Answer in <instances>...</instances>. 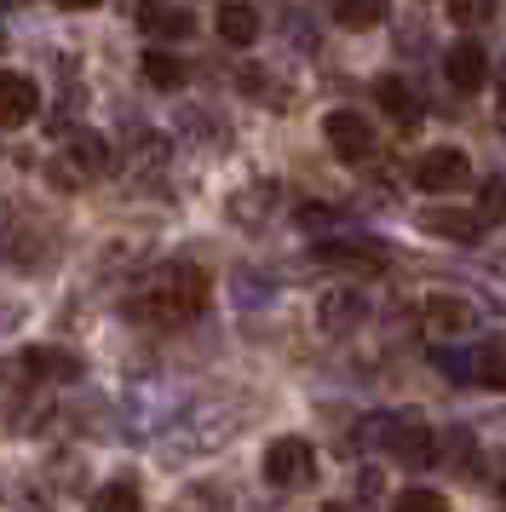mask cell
<instances>
[{"mask_svg":"<svg viewBox=\"0 0 506 512\" xmlns=\"http://www.w3.org/2000/svg\"><path fill=\"white\" fill-rule=\"evenodd\" d=\"M449 18H455V24H489V18H495V6H483V0H455V6H449Z\"/></svg>","mask_w":506,"mask_h":512,"instance_id":"obj_23","label":"cell"},{"mask_svg":"<svg viewBox=\"0 0 506 512\" xmlns=\"http://www.w3.org/2000/svg\"><path fill=\"white\" fill-rule=\"evenodd\" d=\"M259 472H265V484H305L311 478V443L305 438H276L271 449H265V461H259Z\"/></svg>","mask_w":506,"mask_h":512,"instance_id":"obj_5","label":"cell"},{"mask_svg":"<svg viewBox=\"0 0 506 512\" xmlns=\"http://www.w3.org/2000/svg\"><path fill=\"white\" fill-rule=\"evenodd\" d=\"M501 213H506V185L501 179H489L483 196H478V219H501Z\"/></svg>","mask_w":506,"mask_h":512,"instance_id":"obj_24","label":"cell"},{"mask_svg":"<svg viewBox=\"0 0 506 512\" xmlns=\"http://www.w3.org/2000/svg\"><path fill=\"white\" fill-rule=\"evenodd\" d=\"M386 18V6H334V24L340 29H374Z\"/></svg>","mask_w":506,"mask_h":512,"instance_id":"obj_22","label":"cell"},{"mask_svg":"<svg viewBox=\"0 0 506 512\" xmlns=\"http://www.w3.org/2000/svg\"><path fill=\"white\" fill-rule=\"evenodd\" d=\"M138 24L150 41H184L196 29V12L190 6H138Z\"/></svg>","mask_w":506,"mask_h":512,"instance_id":"obj_12","label":"cell"},{"mask_svg":"<svg viewBox=\"0 0 506 512\" xmlns=\"http://www.w3.org/2000/svg\"><path fill=\"white\" fill-rule=\"evenodd\" d=\"M363 432L380 438L391 455H403L409 466H432L437 461V438L420 426V420H374V426H363Z\"/></svg>","mask_w":506,"mask_h":512,"instance_id":"obj_2","label":"cell"},{"mask_svg":"<svg viewBox=\"0 0 506 512\" xmlns=\"http://www.w3.org/2000/svg\"><path fill=\"white\" fill-rule=\"evenodd\" d=\"M271 208H276V185L271 179H259V185H248V190L230 196V219H236V225H259Z\"/></svg>","mask_w":506,"mask_h":512,"instance_id":"obj_17","label":"cell"},{"mask_svg":"<svg viewBox=\"0 0 506 512\" xmlns=\"http://www.w3.org/2000/svg\"><path fill=\"white\" fill-rule=\"evenodd\" d=\"M69 167H75L81 179H104V173L115 167L110 139H104V133H92V127H81V133L69 139Z\"/></svg>","mask_w":506,"mask_h":512,"instance_id":"obj_10","label":"cell"},{"mask_svg":"<svg viewBox=\"0 0 506 512\" xmlns=\"http://www.w3.org/2000/svg\"><path fill=\"white\" fill-rule=\"evenodd\" d=\"M391 512H449V501L432 495V489H403V495L391 501Z\"/></svg>","mask_w":506,"mask_h":512,"instance_id":"obj_21","label":"cell"},{"mask_svg":"<svg viewBox=\"0 0 506 512\" xmlns=\"http://www.w3.org/2000/svg\"><path fill=\"white\" fill-rule=\"evenodd\" d=\"M322 219H334V208H322V202H305L299 208V225H322Z\"/></svg>","mask_w":506,"mask_h":512,"instance_id":"obj_25","label":"cell"},{"mask_svg":"<svg viewBox=\"0 0 506 512\" xmlns=\"http://www.w3.org/2000/svg\"><path fill=\"white\" fill-rule=\"evenodd\" d=\"M426 328H432L437 340H460V334L478 328V305L460 300V294H432L426 300Z\"/></svg>","mask_w":506,"mask_h":512,"instance_id":"obj_7","label":"cell"},{"mask_svg":"<svg viewBox=\"0 0 506 512\" xmlns=\"http://www.w3.org/2000/svg\"><path fill=\"white\" fill-rule=\"evenodd\" d=\"M414 185L443 196V190H466L472 185V162H466V150H449V144H437L426 150L420 162H414Z\"/></svg>","mask_w":506,"mask_h":512,"instance_id":"obj_3","label":"cell"},{"mask_svg":"<svg viewBox=\"0 0 506 512\" xmlns=\"http://www.w3.org/2000/svg\"><path fill=\"white\" fill-rule=\"evenodd\" d=\"M420 225H426L432 236H449V242H478L483 236V219L478 213H466V208H432Z\"/></svg>","mask_w":506,"mask_h":512,"instance_id":"obj_16","label":"cell"},{"mask_svg":"<svg viewBox=\"0 0 506 512\" xmlns=\"http://www.w3.org/2000/svg\"><path fill=\"white\" fill-rule=\"evenodd\" d=\"M0 52H6V29H0Z\"/></svg>","mask_w":506,"mask_h":512,"instance_id":"obj_26","label":"cell"},{"mask_svg":"<svg viewBox=\"0 0 506 512\" xmlns=\"http://www.w3.org/2000/svg\"><path fill=\"white\" fill-rule=\"evenodd\" d=\"M18 374H29V380H81V363H75L69 351L29 346V351L18 357Z\"/></svg>","mask_w":506,"mask_h":512,"instance_id":"obj_13","label":"cell"},{"mask_svg":"<svg viewBox=\"0 0 506 512\" xmlns=\"http://www.w3.org/2000/svg\"><path fill=\"white\" fill-rule=\"evenodd\" d=\"M29 116H35V81L0 75V127H23Z\"/></svg>","mask_w":506,"mask_h":512,"instance_id":"obj_14","label":"cell"},{"mask_svg":"<svg viewBox=\"0 0 506 512\" xmlns=\"http://www.w3.org/2000/svg\"><path fill=\"white\" fill-rule=\"evenodd\" d=\"M213 29H219L225 47H253L259 41V12L253 6H219L213 12Z\"/></svg>","mask_w":506,"mask_h":512,"instance_id":"obj_15","label":"cell"},{"mask_svg":"<svg viewBox=\"0 0 506 512\" xmlns=\"http://www.w3.org/2000/svg\"><path fill=\"white\" fill-rule=\"evenodd\" d=\"M138 70H144V81H150V87H167V93H173V87H184V58H173V52H144V64H138Z\"/></svg>","mask_w":506,"mask_h":512,"instance_id":"obj_19","label":"cell"},{"mask_svg":"<svg viewBox=\"0 0 506 512\" xmlns=\"http://www.w3.org/2000/svg\"><path fill=\"white\" fill-rule=\"evenodd\" d=\"M374 98H380V110H386L397 127H414V121L426 116V104H420V93H414L403 75H380L374 81Z\"/></svg>","mask_w":506,"mask_h":512,"instance_id":"obj_9","label":"cell"},{"mask_svg":"<svg viewBox=\"0 0 506 512\" xmlns=\"http://www.w3.org/2000/svg\"><path fill=\"white\" fill-rule=\"evenodd\" d=\"M317 317H322V328H328V334H351V328H363L368 305H363V294H357V288H334V294H322Z\"/></svg>","mask_w":506,"mask_h":512,"instance_id":"obj_11","label":"cell"},{"mask_svg":"<svg viewBox=\"0 0 506 512\" xmlns=\"http://www.w3.org/2000/svg\"><path fill=\"white\" fill-rule=\"evenodd\" d=\"M322 133H328V150H334L340 162H368V156H374V127H368L357 110H328Z\"/></svg>","mask_w":506,"mask_h":512,"instance_id":"obj_4","label":"cell"},{"mask_svg":"<svg viewBox=\"0 0 506 512\" xmlns=\"http://www.w3.org/2000/svg\"><path fill=\"white\" fill-rule=\"evenodd\" d=\"M317 259L322 265H340V271H357V277H380L391 265V254L380 242H322Z\"/></svg>","mask_w":506,"mask_h":512,"instance_id":"obj_8","label":"cell"},{"mask_svg":"<svg viewBox=\"0 0 506 512\" xmlns=\"http://www.w3.org/2000/svg\"><path fill=\"white\" fill-rule=\"evenodd\" d=\"M443 81L455 93H478L483 81H489V52L478 41H455V47L443 52Z\"/></svg>","mask_w":506,"mask_h":512,"instance_id":"obj_6","label":"cell"},{"mask_svg":"<svg viewBox=\"0 0 506 512\" xmlns=\"http://www.w3.org/2000/svg\"><path fill=\"white\" fill-rule=\"evenodd\" d=\"M87 512H144V495H138L133 478H115V484H104L98 495H92Z\"/></svg>","mask_w":506,"mask_h":512,"instance_id":"obj_18","label":"cell"},{"mask_svg":"<svg viewBox=\"0 0 506 512\" xmlns=\"http://www.w3.org/2000/svg\"><path fill=\"white\" fill-rule=\"evenodd\" d=\"M489 386V392H506V346H483L478 351V369H472Z\"/></svg>","mask_w":506,"mask_h":512,"instance_id":"obj_20","label":"cell"},{"mask_svg":"<svg viewBox=\"0 0 506 512\" xmlns=\"http://www.w3.org/2000/svg\"><path fill=\"white\" fill-rule=\"evenodd\" d=\"M207 294H213V288H207V277L196 265H173V271H161L127 311H133L138 323H190V317H202Z\"/></svg>","mask_w":506,"mask_h":512,"instance_id":"obj_1","label":"cell"}]
</instances>
